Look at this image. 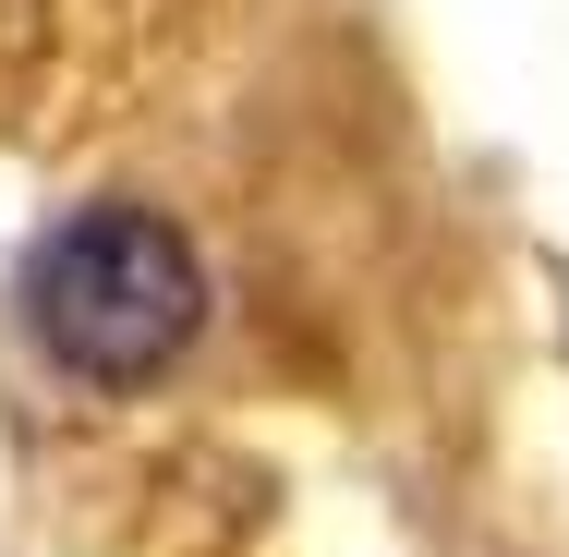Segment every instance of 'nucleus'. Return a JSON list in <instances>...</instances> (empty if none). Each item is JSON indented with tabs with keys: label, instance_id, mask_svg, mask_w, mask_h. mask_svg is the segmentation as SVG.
Listing matches in <instances>:
<instances>
[{
	"label": "nucleus",
	"instance_id": "1",
	"mask_svg": "<svg viewBox=\"0 0 569 557\" xmlns=\"http://www.w3.org/2000/svg\"><path fill=\"white\" fill-rule=\"evenodd\" d=\"M24 316L49 339V364L98 388H146L207 328V255L158 207H86L24 255Z\"/></svg>",
	"mask_w": 569,
	"mask_h": 557
}]
</instances>
